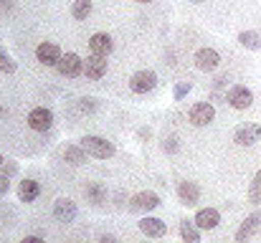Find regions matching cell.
I'll list each match as a JSON object with an SVG mask.
<instances>
[{"label":"cell","instance_id":"1","mask_svg":"<svg viewBox=\"0 0 261 243\" xmlns=\"http://www.w3.org/2000/svg\"><path fill=\"white\" fill-rule=\"evenodd\" d=\"M79 145L87 150L91 157H96V160H109V157H114V145H112L109 140L99 137V134H84V137L79 140Z\"/></svg>","mask_w":261,"mask_h":243},{"label":"cell","instance_id":"2","mask_svg":"<svg viewBox=\"0 0 261 243\" xmlns=\"http://www.w3.org/2000/svg\"><path fill=\"white\" fill-rule=\"evenodd\" d=\"M56 71H59L61 76H66V79H76V76L84 74V59H82L79 53L69 51V53H64L61 61L56 64Z\"/></svg>","mask_w":261,"mask_h":243},{"label":"cell","instance_id":"3","mask_svg":"<svg viewBox=\"0 0 261 243\" xmlns=\"http://www.w3.org/2000/svg\"><path fill=\"white\" fill-rule=\"evenodd\" d=\"M226 101H228V106H233L236 112H244V109H249V106L254 104V94H251L249 86L236 84V86H231V89L226 91Z\"/></svg>","mask_w":261,"mask_h":243},{"label":"cell","instance_id":"4","mask_svg":"<svg viewBox=\"0 0 261 243\" xmlns=\"http://www.w3.org/2000/svg\"><path fill=\"white\" fill-rule=\"evenodd\" d=\"M188 119H190L193 127H208V124L216 119V106H213L211 101H198V104L190 106Z\"/></svg>","mask_w":261,"mask_h":243},{"label":"cell","instance_id":"5","mask_svg":"<svg viewBox=\"0 0 261 243\" xmlns=\"http://www.w3.org/2000/svg\"><path fill=\"white\" fill-rule=\"evenodd\" d=\"M155 86H158V74L150 71V69L135 71V74L129 76V91H132V94H150Z\"/></svg>","mask_w":261,"mask_h":243},{"label":"cell","instance_id":"6","mask_svg":"<svg viewBox=\"0 0 261 243\" xmlns=\"http://www.w3.org/2000/svg\"><path fill=\"white\" fill-rule=\"evenodd\" d=\"M193 64H195V69H198V71L211 74V71H216V69H218L221 56H218V51H216V48H208V46H205V48H198V51H195Z\"/></svg>","mask_w":261,"mask_h":243},{"label":"cell","instance_id":"7","mask_svg":"<svg viewBox=\"0 0 261 243\" xmlns=\"http://www.w3.org/2000/svg\"><path fill=\"white\" fill-rule=\"evenodd\" d=\"M28 127L33 132H48L54 127V112L46 106H36L28 112Z\"/></svg>","mask_w":261,"mask_h":243},{"label":"cell","instance_id":"8","mask_svg":"<svg viewBox=\"0 0 261 243\" xmlns=\"http://www.w3.org/2000/svg\"><path fill=\"white\" fill-rule=\"evenodd\" d=\"M175 193H177V200H180L185 208H195V205L200 203V187H198V182H193V180H180L177 187H175Z\"/></svg>","mask_w":261,"mask_h":243},{"label":"cell","instance_id":"9","mask_svg":"<svg viewBox=\"0 0 261 243\" xmlns=\"http://www.w3.org/2000/svg\"><path fill=\"white\" fill-rule=\"evenodd\" d=\"M155 208H160V195L152 190H142V193L132 195V200H129V210H135V213H150Z\"/></svg>","mask_w":261,"mask_h":243},{"label":"cell","instance_id":"10","mask_svg":"<svg viewBox=\"0 0 261 243\" xmlns=\"http://www.w3.org/2000/svg\"><path fill=\"white\" fill-rule=\"evenodd\" d=\"M61 48L56 46V43H51V41H43V43H38V48H36V59H38V64H43V66H56L59 61H61Z\"/></svg>","mask_w":261,"mask_h":243},{"label":"cell","instance_id":"11","mask_svg":"<svg viewBox=\"0 0 261 243\" xmlns=\"http://www.w3.org/2000/svg\"><path fill=\"white\" fill-rule=\"evenodd\" d=\"M76 203L71 200V198H59L56 203H54V218L59 221V223H74V218H76Z\"/></svg>","mask_w":261,"mask_h":243},{"label":"cell","instance_id":"12","mask_svg":"<svg viewBox=\"0 0 261 243\" xmlns=\"http://www.w3.org/2000/svg\"><path fill=\"white\" fill-rule=\"evenodd\" d=\"M137 228H140L147 238H163V236L168 233V223L160 221V218H155V215H145V218L137 223Z\"/></svg>","mask_w":261,"mask_h":243},{"label":"cell","instance_id":"13","mask_svg":"<svg viewBox=\"0 0 261 243\" xmlns=\"http://www.w3.org/2000/svg\"><path fill=\"white\" fill-rule=\"evenodd\" d=\"M259 226H261V213L254 210V213L239 226V231H236V243H249L254 238V233L259 231Z\"/></svg>","mask_w":261,"mask_h":243},{"label":"cell","instance_id":"14","mask_svg":"<svg viewBox=\"0 0 261 243\" xmlns=\"http://www.w3.org/2000/svg\"><path fill=\"white\" fill-rule=\"evenodd\" d=\"M84 74H87V79H91V81L107 76V56H96V53L87 56V61H84Z\"/></svg>","mask_w":261,"mask_h":243},{"label":"cell","instance_id":"15","mask_svg":"<svg viewBox=\"0 0 261 243\" xmlns=\"http://www.w3.org/2000/svg\"><path fill=\"white\" fill-rule=\"evenodd\" d=\"M259 137H261L259 124H241V127L236 129V134H233V142L241 145V147H249V145L259 142Z\"/></svg>","mask_w":261,"mask_h":243},{"label":"cell","instance_id":"16","mask_svg":"<svg viewBox=\"0 0 261 243\" xmlns=\"http://www.w3.org/2000/svg\"><path fill=\"white\" fill-rule=\"evenodd\" d=\"M193 221H195V226H198L200 231H213V228L221 223V213H218L216 208H200Z\"/></svg>","mask_w":261,"mask_h":243},{"label":"cell","instance_id":"17","mask_svg":"<svg viewBox=\"0 0 261 243\" xmlns=\"http://www.w3.org/2000/svg\"><path fill=\"white\" fill-rule=\"evenodd\" d=\"M112 48H114V43H112V36L109 33H94L89 38V51L96 53V56H109Z\"/></svg>","mask_w":261,"mask_h":243},{"label":"cell","instance_id":"18","mask_svg":"<svg viewBox=\"0 0 261 243\" xmlns=\"http://www.w3.org/2000/svg\"><path fill=\"white\" fill-rule=\"evenodd\" d=\"M38 195H41V185H38L36 180H23V182L18 185V198H20V203H33Z\"/></svg>","mask_w":261,"mask_h":243},{"label":"cell","instance_id":"19","mask_svg":"<svg viewBox=\"0 0 261 243\" xmlns=\"http://www.w3.org/2000/svg\"><path fill=\"white\" fill-rule=\"evenodd\" d=\"M84 193H87V200L94 205V208H99V205L107 203V187H104L101 182H89Z\"/></svg>","mask_w":261,"mask_h":243},{"label":"cell","instance_id":"20","mask_svg":"<svg viewBox=\"0 0 261 243\" xmlns=\"http://www.w3.org/2000/svg\"><path fill=\"white\" fill-rule=\"evenodd\" d=\"M180 238L182 243H200V228L195 226V221H188V218L180 221Z\"/></svg>","mask_w":261,"mask_h":243},{"label":"cell","instance_id":"21","mask_svg":"<svg viewBox=\"0 0 261 243\" xmlns=\"http://www.w3.org/2000/svg\"><path fill=\"white\" fill-rule=\"evenodd\" d=\"M87 157L89 152L82 147V145H66V150H64V160L71 162V165H87Z\"/></svg>","mask_w":261,"mask_h":243},{"label":"cell","instance_id":"22","mask_svg":"<svg viewBox=\"0 0 261 243\" xmlns=\"http://www.w3.org/2000/svg\"><path fill=\"white\" fill-rule=\"evenodd\" d=\"M239 43H241L244 48H249V51H259L261 36L256 31H241V33H239Z\"/></svg>","mask_w":261,"mask_h":243},{"label":"cell","instance_id":"23","mask_svg":"<svg viewBox=\"0 0 261 243\" xmlns=\"http://www.w3.org/2000/svg\"><path fill=\"white\" fill-rule=\"evenodd\" d=\"M91 0H74V5H71V15L76 18V20H87L89 15H91Z\"/></svg>","mask_w":261,"mask_h":243},{"label":"cell","instance_id":"24","mask_svg":"<svg viewBox=\"0 0 261 243\" xmlns=\"http://www.w3.org/2000/svg\"><path fill=\"white\" fill-rule=\"evenodd\" d=\"M249 203L251 205H261V170L254 175V180L249 185Z\"/></svg>","mask_w":261,"mask_h":243},{"label":"cell","instance_id":"25","mask_svg":"<svg viewBox=\"0 0 261 243\" xmlns=\"http://www.w3.org/2000/svg\"><path fill=\"white\" fill-rule=\"evenodd\" d=\"M15 69H18V64L10 59V53L5 48H0V71L3 74H15Z\"/></svg>","mask_w":261,"mask_h":243},{"label":"cell","instance_id":"26","mask_svg":"<svg viewBox=\"0 0 261 243\" xmlns=\"http://www.w3.org/2000/svg\"><path fill=\"white\" fill-rule=\"evenodd\" d=\"M190 91H193V81H177V84H175V89H173L175 101H180V99H185V96H188Z\"/></svg>","mask_w":261,"mask_h":243},{"label":"cell","instance_id":"27","mask_svg":"<svg viewBox=\"0 0 261 243\" xmlns=\"http://www.w3.org/2000/svg\"><path fill=\"white\" fill-rule=\"evenodd\" d=\"M163 150H165L168 155H175V152L180 150V142H177V137H175V134H170V137H165V140H163Z\"/></svg>","mask_w":261,"mask_h":243},{"label":"cell","instance_id":"28","mask_svg":"<svg viewBox=\"0 0 261 243\" xmlns=\"http://www.w3.org/2000/svg\"><path fill=\"white\" fill-rule=\"evenodd\" d=\"M82 112H94L96 109V99H91V96H87V99H82Z\"/></svg>","mask_w":261,"mask_h":243},{"label":"cell","instance_id":"29","mask_svg":"<svg viewBox=\"0 0 261 243\" xmlns=\"http://www.w3.org/2000/svg\"><path fill=\"white\" fill-rule=\"evenodd\" d=\"M8 190H10V180H8L5 172H0V195H5Z\"/></svg>","mask_w":261,"mask_h":243},{"label":"cell","instance_id":"30","mask_svg":"<svg viewBox=\"0 0 261 243\" xmlns=\"http://www.w3.org/2000/svg\"><path fill=\"white\" fill-rule=\"evenodd\" d=\"M226 84H228V76H226V74H223V76H218V79L213 81V89H216V91H218V89H221V86H226Z\"/></svg>","mask_w":261,"mask_h":243},{"label":"cell","instance_id":"31","mask_svg":"<svg viewBox=\"0 0 261 243\" xmlns=\"http://www.w3.org/2000/svg\"><path fill=\"white\" fill-rule=\"evenodd\" d=\"M20 243H46V241H43L41 236H25V238H23Z\"/></svg>","mask_w":261,"mask_h":243},{"label":"cell","instance_id":"32","mask_svg":"<svg viewBox=\"0 0 261 243\" xmlns=\"http://www.w3.org/2000/svg\"><path fill=\"white\" fill-rule=\"evenodd\" d=\"M99 243H117V238L109 236V233H101V236H99Z\"/></svg>","mask_w":261,"mask_h":243},{"label":"cell","instance_id":"33","mask_svg":"<svg viewBox=\"0 0 261 243\" xmlns=\"http://www.w3.org/2000/svg\"><path fill=\"white\" fill-rule=\"evenodd\" d=\"M3 114H5V109H3V104H0V119H3Z\"/></svg>","mask_w":261,"mask_h":243},{"label":"cell","instance_id":"34","mask_svg":"<svg viewBox=\"0 0 261 243\" xmlns=\"http://www.w3.org/2000/svg\"><path fill=\"white\" fill-rule=\"evenodd\" d=\"M135 3H152V0H135Z\"/></svg>","mask_w":261,"mask_h":243},{"label":"cell","instance_id":"35","mask_svg":"<svg viewBox=\"0 0 261 243\" xmlns=\"http://www.w3.org/2000/svg\"><path fill=\"white\" fill-rule=\"evenodd\" d=\"M190 3H205V0H190Z\"/></svg>","mask_w":261,"mask_h":243},{"label":"cell","instance_id":"36","mask_svg":"<svg viewBox=\"0 0 261 243\" xmlns=\"http://www.w3.org/2000/svg\"><path fill=\"white\" fill-rule=\"evenodd\" d=\"M3 162H5V160H3V155H0V165H3Z\"/></svg>","mask_w":261,"mask_h":243},{"label":"cell","instance_id":"37","mask_svg":"<svg viewBox=\"0 0 261 243\" xmlns=\"http://www.w3.org/2000/svg\"><path fill=\"white\" fill-rule=\"evenodd\" d=\"M142 243H147V241H142Z\"/></svg>","mask_w":261,"mask_h":243}]
</instances>
